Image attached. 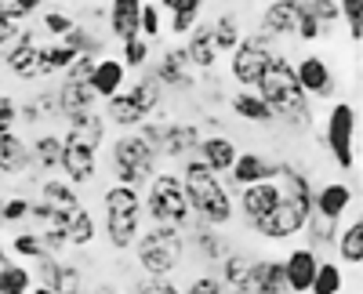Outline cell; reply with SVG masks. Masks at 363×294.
<instances>
[{"instance_id": "2", "label": "cell", "mask_w": 363, "mask_h": 294, "mask_svg": "<svg viewBox=\"0 0 363 294\" xmlns=\"http://www.w3.org/2000/svg\"><path fill=\"white\" fill-rule=\"evenodd\" d=\"M182 189H186V200H189V211L196 222L203 225H225L233 218V200H229V189L222 186V179L207 164H200L196 157L186 160L182 167Z\"/></svg>"}, {"instance_id": "35", "label": "cell", "mask_w": 363, "mask_h": 294, "mask_svg": "<svg viewBox=\"0 0 363 294\" xmlns=\"http://www.w3.org/2000/svg\"><path fill=\"white\" fill-rule=\"evenodd\" d=\"M128 95H131V102L149 116V113H153V109H160V102H164V87L153 80V73H145L135 87H128Z\"/></svg>"}, {"instance_id": "31", "label": "cell", "mask_w": 363, "mask_h": 294, "mask_svg": "<svg viewBox=\"0 0 363 294\" xmlns=\"http://www.w3.org/2000/svg\"><path fill=\"white\" fill-rule=\"evenodd\" d=\"M58 116H62V109H58L55 91H37V98L18 106V120H26V124H48V120H58Z\"/></svg>"}, {"instance_id": "40", "label": "cell", "mask_w": 363, "mask_h": 294, "mask_svg": "<svg viewBox=\"0 0 363 294\" xmlns=\"http://www.w3.org/2000/svg\"><path fill=\"white\" fill-rule=\"evenodd\" d=\"M73 58H80V55H73L62 40H58V44H44V47H40V66H44V77H51V73H66Z\"/></svg>"}, {"instance_id": "30", "label": "cell", "mask_w": 363, "mask_h": 294, "mask_svg": "<svg viewBox=\"0 0 363 294\" xmlns=\"http://www.w3.org/2000/svg\"><path fill=\"white\" fill-rule=\"evenodd\" d=\"M29 167V145L8 131V135H0V174H22Z\"/></svg>"}, {"instance_id": "19", "label": "cell", "mask_w": 363, "mask_h": 294, "mask_svg": "<svg viewBox=\"0 0 363 294\" xmlns=\"http://www.w3.org/2000/svg\"><path fill=\"white\" fill-rule=\"evenodd\" d=\"M229 174H233V186L236 189H247V186L277 179V164H269L262 153L247 149V153H236V164L229 167Z\"/></svg>"}, {"instance_id": "1", "label": "cell", "mask_w": 363, "mask_h": 294, "mask_svg": "<svg viewBox=\"0 0 363 294\" xmlns=\"http://www.w3.org/2000/svg\"><path fill=\"white\" fill-rule=\"evenodd\" d=\"M258 98L272 109L277 120H287L291 128H309L313 120V109H309V95L301 91V84L294 77V66L287 62L284 55H272L265 73L258 77Z\"/></svg>"}, {"instance_id": "61", "label": "cell", "mask_w": 363, "mask_h": 294, "mask_svg": "<svg viewBox=\"0 0 363 294\" xmlns=\"http://www.w3.org/2000/svg\"><path fill=\"white\" fill-rule=\"evenodd\" d=\"M233 294H247V290H233Z\"/></svg>"}, {"instance_id": "32", "label": "cell", "mask_w": 363, "mask_h": 294, "mask_svg": "<svg viewBox=\"0 0 363 294\" xmlns=\"http://www.w3.org/2000/svg\"><path fill=\"white\" fill-rule=\"evenodd\" d=\"M120 124V128H138V124H145V113L131 102V95L128 91H120V95H113V98H106V124Z\"/></svg>"}, {"instance_id": "13", "label": "cell", "mask_w": 363, "mask_h": 294, "mask_svg": "<svg viewBox=\"0 0 363 294\" xmlns=\"http://www.w3.org/2000/svg\"><path fill=\"white\" fill-rule=\"evenodd\" d=\"M298 18H301V0H272V4L262 11L258 33H265L272 40L277 37H294Z\"/></svg>"}, {"instance_id": "16", "label": "cell", "mask_w": 363, "mask_h": 294, "mask_svg": "<svg viewBox=\"0 0 363 294\" xmlns=\"http://www.w3.org/2000/svg\"><path fill=\"white\" fill-rule=\"evenodd\" d=\"M196 145H200L196 124H160L157 153H164V157H171V160H182V157H193Z\"/></svg>"}, {"instance_id": "18", "label": "cell", "mask_w": 363, "mask_h": 294, "mask_svg": "<svg viewBox=\"0 0 363 294\" xmlns=\"http://www.w3.org/2000/svg\"><path fill=\"white\" fill-rule=\"evenodd\" d=\"M316 266H320V258H316L313 247H294L284 258V280H287L291 294H309V283L316 276Z\"/></svg>"}, {"instance_id": "58", "label": "cell", "mask_w": 363, "mask_h": 294, "mask_svg": "<svg viewBox=\"0 0 363 294\" xmlns=\"http://www.w3.org/2000/svg\"><path fill=\"white\" fill-rule=\"evenodd\" d=\"M15 37H18V26H15V22H8V18H0V51H4Z\"/></svg>"}, {"instance_id": "28", "label": "cell", "mask_w": 363, "mask_h": 294, "mask_svg": "<svg viewBox=\"0 0 363 294\" xmlns=\"http://www.w3.org/2000/svg\"><path fill=\"white\" fill-rule=\"evenodd\" d=\"M251 294H291L284 280V261H255V276H251Z\"/></svg>"}, {"instance_id": "39", "label": "cell", "mask_w": 363, "mask_h": 294, "mask_svg": "<svg viewBox=\"0 0 363 294\" xmlns=\"http://www.w3.org/2000/svg\"><path fill=\"white\" fill-rule=\"evenodd\" d=\"M33 290V276L26 266L11 261V266H0V294H29Z\"/></svg>"}, {"instance_id": "55", "label": "cell", "mask_w": 363, "mask_h": 294, "mask_svg": "<svg viewBox=\"0 0 363 294\" xmlns=\"http://www.w3.org/2000/svg\"><path fill=\"white\" fill-rule=\"evenodd\" d=\"M186 294H225V287H222V280L218 276H196L189 287H186Z\"/></svg>"}, {"instance_id": "8", "label": "cell", "mask_w": 363, "mask_h": 294, "mask_svg": "<svg viewBox=\"0 0 363 294\" xmlns=\"http://www.w3.org/2000/svg\"><path fill=\"white\" fill-rule=\"evenodd\" d=\"M323 142H327L330 157H335V164L342 171H352V164H356V153H352V145H356V109L349 102H335V109L327 113Z\"/></svg>"}, {"instance_id": "21", "label": "cell", "mask_w": 363, "mask_h": 294, "mask_svg": "<svg viewBox=\"0 0 363 294\" xmlns=\"http://www.w3.org/2000/svg\"><path fill=\"white\" fill-rule=\"evenodd\" d=\"M62 171H66V182H69V186H84V182L95 179V171H99V153L62 138Z\"/></svg>"}, {"instance_id": "53", "label": "cell", "mask_w": 363, "mask_h": 294, "mask_svg": "<svg viewBox=\"0 0 363 294\" xmlns=\"http://www.w3.org/2000/svg\"><path fill=\"white\" fill-rule=\"evenodd\" d=\"M294 37H298V40H320V37H323V26H320L313 15H306V8H301V18H298Z\"/></svg>"}, {"instance_id": "25", "label": "cell", "mask_w": 363, "mask_h": 294, "mask_svg": "<svg viewBox=\"0 0 363 294\" xmlns=\"http://www.w3.org/2000/svg\"><path fill=\"white\" fill-rule=\"evenodd\" d=\"M186 55H189V66L193 69H215L218 62V47H215V37H211V22H196L193 33H189V44H186Z\"/></svg>"}, {"instance_id": "27", "label": "cell", "mask_w": 363, "mask_h": 294, "mask_svg": "<svg viewBox=\"0 0 363 294\" xmlns=\"http://www.w3.org/2000/svg\"><path fill=\"white\" fill-rule=\"evenodd\" d=\"M255 254L247 251H233L225 254L222 261V287H233V290H247L251 294V276H255Z\"/></svg>"}, {"instance_id": "26", "label": "cell", "mask_w": 363, "mask_h": 294, "mask_svg": "<svg viewBox=\"0 0 363 294\" xmlns=\"http://www.w3.org/2000/svg\"><path fill=\"white\" fill-rule=\"evenodd\" d=\"M91 91L95 98H113L124 91V62L120 58H99L91 69Z\"/></svg>"}, {"instance_id": "43", "label": "cell", "mask_w": 363, "mask_h": 294, "mask_svg": "<svg viewBox=\"0 0 363 294\" xmlns=\"http://www.w3.org/2000/svg\"><path fill=\"white\" fill-rule=\"evenodd\" d=\"M91 240H95V218L80 208V211H73V218H69L66 244H69V247H87Z\"/></svg>"}, {"instance_id": "24", "label": "cell", "mask_w": 363, "mask_h": 294, "mask_svg": "<svg viewBox=\"0 0 363 294\" xmlns=\"http://www.w3.org/2000/svg\"><path fill=\"white\" fill-rule=\"evenodd\" d=\"M200 164H207L215 174H222V171H229L233 164H236V145H233V138H225V135H211V138H200V145H196V153H193Z\"/></svg>"}, {"instance_id": "4", "label": "cell", "mask_w": 363, "mask_h": 294, "mask_svg": "<svg viewBox=\"0 0 363 294\" xmlns=\"http://www.w3.org/2000/svg\"><path fill=\"white\" fill-rule=\"evenodd\" d=\"M106 237L113 251H128L138 240V229H142V196L131 186H109L106 196Z\"/></svg>"}, {"instance_id": "37", "label": "cell", "mask_w": 363, "mask_h": 294, "mask_svg": "<svg viewBox=\"0 0 363 294\" xmlns=\"http://www.w3.org/2000/svg\"><path fill=\"white\" fill-rule=\"evenodd\" d=\"M211 37H215V47L218 51H233L240 40H244V33H240V18L233 11L218 15L215 22H211Z\"/></svg>"}, {"instance_id": "49", "label": "cell", "mask_w": 363, "mask_h": 294, "mask_svg": "<svg viewBox=\"0 0 363 294\" xmlns=\"http://www.w3.org/2000/svg\"><path fill=\"white\" fill-rule=\"evenodd\" d=\"M37 8H40V0H0V18L18 22V18H29Z\"/></svg>"}, {"instance_id": "15", "label": "cell", "mask_w": 363, "mask_h": 294, "mask_svg": "<svg viewBox=\"0 0 363 294\" xmlns=\"http://www.w3.org/2000/svg\"><path fill=\"white\" fill-rule=\"evenodd\" d=\"M40 276L55 294H84V273L77 261H58L55 254H48L40 258Z\"/></svg>"}, {"instance_id": "46", "label": "cell", "mask_w": 363, "mask_h": 294, "mask_svg": "<svg viewBox=\"0 0 363 294\" xmlns=\"http://www.w3.org/2000/svg\"><path fill=\"white\" fill-rule=\"evenodd\" d=\"M338 11L349 26V37L359 44V37H363V0H338Z\"/></svg>"}, {"instance_id": "14", "label": "cell", "mask_w": 363, "mask_h": 294, "mask_svg": "<svg viewBox=\"0 0 363 294\" xmlns=\"http://www.w3.org/2000/svg\"><path fill=\"white\" fill-rule=\"evenodd\" d=\"M153 80H157L160 87H171V91H182V87L189 91L196 80H193V66H189L186 47H171V51H164V58H160L157 69H153Z\"/></svg>"}, {"instance_id": "48", "label": "cell", "mask_w": 363, "mask_h": 294, "mask_svg": "<svg viewBox=\"0 0 363 294\" xmlns=\"http://www.w3.org/2000/svg\"><path fill=\"white\" fill-rule=\"evenodd\" d=\"M11 251L18 254V258H48V247L40 244V237H37V232H18V237L11 240Z\"/></svg>"}, {"instance_id": "60", "label": "cell", "mask_w": 363, "mask_h": 294, "mask_svg": "<svg viewBox=\"0 0 363 294\" xmlns=\"http://www.w3.org/2000/svg\"><path fill=\"white\" fill-rule=\"evenodd\" d=\"M91 294H116L113 287H99V290H91Z\"/></svg>"}, {"instance_id": "51", "label": "cell", "mask_w": 363, "mask_h": 294, "mask_svg": "<svg viewBox=\"0 0 363 294\" xmlns=\"http://www.w3.org/2000/svg\"><path fill=\"white\" fill-rule=\"evenodd\" d=\"M131 294H182L167 276H142L135 287H131Z\"/></svg>"}, {"instance_id": "44", "label": "cell", "mask_w": 363, "mask_h": 294, "mask_svg": "<svg viewBox=\"0 0 363 294\" xmlns=\"http://www.w3.org/2000/svg\"><path fill=\"white\" fill-rule=\"evenodd\" d=\"M301 8H306V15H313L323 29H330L338 18H342V11H338V0H301Z\"/></svg>"}, {"instance_id": "34", "label": "cell", "mask_w": 363, "mask_h": 294, "mask_svg": "<svg viewBox=\"0 0 363 294\" xmlns=\"http://www.w3.org/2000/svg\"><path fill=\"white\" fill-rule=\"evenodd\" d=\"M29 164L40 171H58L62 167V138L58 135H40L37 145H29Z\"/></svg>"}, {"instance_id": "3", "label": "cell", "mask_w": 363, "mask_h": 294, "mask_svg": "<svg viewBox=\"0 0 363 294\" xmlns=\"http://www.w3.org/2000/svg\"><path fill=\"white\" fill-rule=\"evenodd\" d=\"M186 229L178 225H149L145 232H138L135 240V254L145 276H171L182 266V251H186Z\"/></svg>"}, {"instance_id": "10", "label": "cell", "mask_w": 363, "mask_h": 294, "mask_svg": "<svg viewBox=\"0 0 363 294\" xmlns=\"http://www.w3.org/2000/svg\"><path fill=\"white\" fill-rule=\"evenodd\" d=\"M306 222H309V211H301L294 200H287L280 193L277 208H272L262 222H255L251 229L258 232L262 240H287V237H298V232L306 229Z\"/></svg>"}, {"instance_id": "12", "label": "cell", "mask_w": 363, "mask_h": 294, "mask_svg": "<svg viewBox=\"0 0 363 294\" xmlns=\"http://www.w3.org/2000/svg\"><path fill=\"white\" fill-rule=\"evenodd\" d=\"M29 218L37 222V237L40 244L48 247V254H58V251H66V229H69V218L66 211H58V208H48V203H29Z\"/></svg>"}, {"instance_id": "38", "label": "cell", "mask_w": 363, "mask_h": 294, "mask_svg": "<svg viewBox=\"0 0 363 294\" xmlns=\"http://www.w3.org/2000/svg\"><path fill=\"white\" fill-rule=\"evenodd\" d=\"M62 44H66L73 55H84V58L102 55V40L95 37V29H87V26H73L69 33L62 37Z\"/></svg>"}, {"instance_id": "36", "label": "cell", "mask_w": 363, "mask_h": 294, "mask_svg": "<svg viewBox=\"0 0 363 294\" xmlns=\"http://www.w3.org/2000/svg\"><path fill=\"white\" fill-rule=\"evenodd\" d=\"M338 251H342V261L345 266H359L363 261V218L356 215V222H349L338 237Z\"/></svg>"}, {"instance_id": "6", "label": "cell", "mask_w": 363, "mask_h": 294, "mask_svg": "<svg viewBox=\"0 0 363 294\" xmlns=\"http://www.w3.org/2000/svg\"><path fill=\"white\" fill-rule=\"evenodd\" d=\"M157 160H160V153L142 135H120L113 142V149H109L116 186H131V189H138V186H145L149 179H153Z\"/></svg>"}, {"instance_id": "11", "label": "cell", "mask_w": 363, "mask_h": 294, "mask_svg": "<svg viewBox=\"0 0 363 294\" xmlns=\"http://www.w3.org/2000/svg\"><path fill=\"white\" fill-rule=\"evenodd\" d=\"M40 47L44 44H37V37L29 29H18V37L4 47V69H11L18 80H44Z\"/></svg>"}, {"instance_id": "45", "label": "cell", "mask_w": 363, "mask_h": 294, "mask_svg": "<svg viewBox=\"0 0 363 294\" xmlns=\"http://www.w3.org/2000/svg\"><path fill=\"white\" fill-rule=\"evenodd\" d=\"M29 218V200L26 196H0V229Z\"/></svg>"}, {"instance_id": "33", "label": "cell", "mask_w": 363, "mask_h": 294, "mask_svg": "<svg viewBox=\"0 0 363 294\" xmlns=\"http://www.w3.org/2000/svg\"><path fill=\"white\" fill-rule=\"evenodd\" d=\"M229 106H233V113L240 116V120H251V124H272L277 116H272V109L255 95V91H236L233 98H229Z\"/></svg>"}, {"instance_id": "23", "label": "cell", "mask_w": 363, "mask_h": 294, "mask_svg": "<svg viewBox=\"0 0 363 294\" xmlns=\"http://www.w3.org/2000/svg\"><path fill=\"white\" fill-rule=\"evenodd\" d=\"M138 11H142V0H109L106 18H109V33L128 44L138 37Z\"/></svg>"}, {"instance_id": "62", "label": "cell", "mask_w": 363, "mask_h": 294, "mask_svg": "<svg viewBox=\"0 0 363 294\" xmlns=\"http://www.w3.org/2000/svg\"><path fill=\"white\" fill-rule=\"evenodd\" d=\"M40 4H44V0H40Z\"/></svg>"}, {"instance_id": "57", "label": "cell", "mask_w": 363, "mask_h": 294, "mask_svg": "<svg viewBox=\"0 0 363 294\" xmlns=\"http://www.w3.org/2000/svg\"><path fill=\"white\" fill-rule=\"evenodd\" d=\"M200 22V15H171V33H193V26Z\"/></svg>"}, {"instance_id": "54", "label": "cell", "mask_w": 363, "mask_h": 294, "mask_svg": "<svg viewBox=\"0 0 363 294\" xmlns=\"http://www.w3.org/2000/svg\"><path fill=\"white\" fill-rule=\"evenodd\" d=\"M15 124H18V102L8 98V95H0V135H8Z\"/></svg>"}, {"instance_id": "9", "label": "cell", "mask_w": 363, "mask_h": 294, "mask_svg": "<svg viewBox=\"0 0 363 294\" xmlns=\"http://www.w3.org/2000/svg\"><path fill=\"white\" fill-rule=\"evenodd\" d=\"M91 69H95V58H84V55H80V58H73V62H69L62 87H55L62 116L95 109V91H91Z\"/></svg>"}, {"instance_id": "52", "label": "cell", "mask_w": 363, "mask_h": 294, "mask_svg": "<svg viewBox=\"0 0 363 294\" xmlns=\"http://www.w3.org/2000/svg\"><path fill=\"white\" fill-rule=\"evenodd\" d=\"M73 26H77V18L66 15V11H48V15H44V29H48V33H55L58 40H62Z\"/></svg>"}, {"instance_id": "41", "label": "cell", "mask_w": 363, "mask_h": 294, "mask_svg": "<svg viewBox=\"0 0 363 294\" xmlns=\"http://www.w3.org/2000/svg\"><path fill=\"white\" fill-rule=\"evenodd\" d=\"M342 269L335 266V261H320L316 266V276L309 283V294H342Z\"/></svg>"}, {"instance_id": "50", "label": "cell", "mask_w": 363, "mask_h": 294, "mask_svg": "<svg viewBox=\"0 0 363 294\" xmlns=\"http://www.w3.org/2000/svg\"><path fill=\"white\" fill-rule=\"evenodd\" d=\"M145 62H149V40H142V37L128 40L124 44V69H142Z\"/></svg>"}, {"instance_id": "17", "label": "cell", "mask_w": 363, "mask_h": 294, "mask_svg": "<svg viewBox=\"0 0 363 294\" xmlns=\"http://www.w3.org/2000/svg\"><path fill=\"white\" fill-rule=\"evenodd\" d=\"M294 77H298V84H301V91H306V95H316V98H330V95H335V73L327 69V62L320 55L301 58V62L294 66Z\"/></svg>"}, {"instance_id": "29", "label": "cell", "mask_w": 363, "mask_h": 294, "mask_svg": "<svg viewBox=\"0 0 363 294\" xmlns=\"http://www.w3.org/2000/svg\"><path fill=\"white\" fill-rule=\"evenodd\" d=\"M40 196H44L48 208H58V211H66V215H73V211H80V208H84L77 186H69L66 179H44Z\"/></svg>"}, {"instance_id": "7", "label": "cell", "mask_w": 363, "mask_h": 294, "mask_svg": "<svg viewBox=\"0 0 363 294\" xmlns=\"http://www.w3.org/2000/svg\"><path fill=\"white\" fill-rule=\"evenodd\" d=\"M272 55H277V51H272V37H265V33H247L244 40L233 47V55H229V77H233L236 84H244V87H255L258 77L265 73V66H269Z\"/></svg>"}, {"instance_id": "22", "label": "cell", "mask_w": 363, "mask_h": 294, "mask_svg": "<svg viewBox=\"0 0 363 294\" xmlns=\"http://www.w3.org/2000/svg\"><path fill=\"white\" fill-rule=\"evenodd\" d=\"M66 120H69L66 142H77V145H84V149H95V153H99V145H102V138H106V116L95 113V109H87V113L66 116Z\"/></svg>"}, {"instance_id": "47", "label": "cell", "mask_w": 363, "mask_h": 294, "mask_svg": "<svg viewBox=\"0 0 363 294\" xmlns=\"http://www.w3.org/2000/svg\"><path fill=\"white\" fill-rule=\"evenodd\" d=\"M138 37L149 40V44L160 37V8L157 4H142V11H138Z\"/></svg>"}, {"instance_id": "59", "label": "cell", "mask_w": 363, "mask_h": 294, "mask_svg": "<svg viewBox=\"0 0 363 294\" xmlns=\"http://www.w3.org/2000/svg\"><path fill=\"white\" fill-rule=\"evenodd\" d=\"M29 294H55V290H51V287H44V283H40V287H37V290H29Z\"/></svg>"}, {"instance_id": "42", "label": "cell", "mask_w": 363, "mask_h": 294, "mask_svg": "<svg viewBox=\"0 0 363 294\" xmlns=\"http://www.w3.org/2000/svg\"><path fill=\"white\" fill-rule=\"evenodd\" d=\"M193 244H196V251L203 254V258H225V240L215 232V225H203V222H196V229H193Z\"/></svg>"}, {"instance_id": "20", "label": "cell", "mask_w": 363, "mask_h": 294, "mask_svg": "<svg viewBox=\"0 0 363 294\" xmlns=\"http://www.w3.org/2000/svg\"><path fill=\"white\" fill-rule=\"evenodd\" d=\"M277 200H280V186L277 182L247 186V189H240V215H244L247 225H255V222H262L272 208H277Z\"/></svg>"}, {"instance_id": "56", "label": "cell", "mask_w": 363, "mask_h": 294, "mask_svg": "<svg viewBox=\"0 0 363 294\" xmlns=\"http://www.w3.org/2000/svg\"><path fill=\"white\" fill-rule=\"evenodd\" d=\"M200 4L203 0H160L157 8H164L171 15H200Z\"/></svg>"}, {"instance_id": "5", "label": "cell", "mask_w": 363, "mask_h": 294, "mask_svg": "<svg viewBox=\"0 0 363 294\" xmlns=\"http://www.w3.org/2000/svg\"><path fill=\"white\" fill-rule=\"evenodd\" d=\"M145 215L153 225H178L186 229L193 211H189V200L186 189H182V179L174 171H157L149 179V193H145Z\"/></svg>"}]
</instances>
